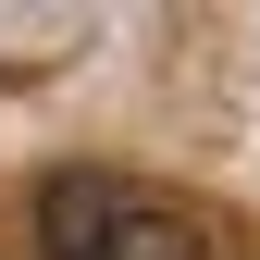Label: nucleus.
Masks as SVG:
<instances>
[{
  "label": "nucleus",
  "instance_id": "1",
  "mask_svg": "<svg viewBox=\"0 0 260 260\" xmlns=\"http://www.w3.org/2000/svg\"><path fill=\"white\" fill-rule=\"evenodd\" d=\"M38 260H199V223L149 199L137 174H50L38 186Z\"/></svg>",
  "mask_w": 260,
  "mask_h": 260
}]
</instances>
